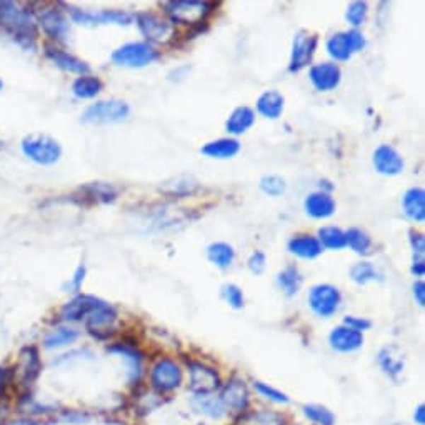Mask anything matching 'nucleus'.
Segmentation results:
<instances>
[{
    "label": "nucleus",
    "mask_w": 425,
    "mask_h": 425,
    "mask_svg": "<svg viewBox=\"0 0 425 425\" xmlns=\"http://www.w3.org/2000/svg\"><path fill=\"white\" fill-rule=\"evenodd\" d=\"M0 29L25 49H34L37 21L30 8L16 2H0Z\"/></svg>",
    "instance_id": "nucleus-1"
},
{
    "label": "nucleus",
    "mask_w": 425,
    "mask_h": 425,
    "mask_svg": "<svg viewBox=\"0 0 425 425\" xmlns=\"http://www.w3.org/2000/svg\"><path fill=\"white\" fill-rule=\"evenodd\" d=\"M22 153L39 165H54L62 157V146L45 134H30L22 139Z\"/></svg>",
    "instance_id": "nucleus-2"
},
{
    "label": "nucleus",
    "mask_w": 425,
    "mask_h": 425,
    "mask_svg": "<svg viewBox=\"0 0 425 425\" xmlns=\"http://www.w3.org/2000/svg\"><path fill=\"white\" fill-rule=\"evenodd\" d=\"M163 8L169 13L172 22L197 25L205 21L209 13H212L214 4L205 0H172L163 4Z\"/></svg>",
    "instance_id": "nucleus-3"
},
{
    "label": "nucleus",
    "mask_w": 425,
    "mask_h": 425,
    "mask_svg": "<svg viewBox=\"0 0 425 425\" xmlns=\"http://www.w3.org/2000/svg\"><path fill=\"white\" fill-rule=\"evenodd\" d=\"M130 114L127 102L119 99L100 100L88 105L82 112L81 120L83 124H117L124 122Z\"/></svg>",
    "instance_id": "nucleus-4"
},
{
    "label": "nucleus",
    "mask_w": 425,
    "mask_h": 425,
    "mask_svg": "<svg viewBox=\"0 0 425 425\" xmlns=\"http://www.w3.org/2000/svg\"><path fill=\"white\" fill-rule=\"evenodd\" d=\"M158 52L147 42H129L112 52V62L119 67L140 69L156 62Z\"/></svg>",
    "instance_id": "nucleus-5"
},
{
    "label": "nucleus",
    "mask_w": 425,
    "mask_h": 425,
    "mask_svg": "<svg viewBox=\"0 0 425 425\" xmlns=\"http://www.w3.org/2000/svg\"><path fill=\"white\" fill-rule=\"evenodd\" d=\"M42 371L39 350L35 347H23L18 354V362L11 371V380L21 389H29Z\"/></svg>",
    "instance_id": "nucleus-6"
},
{
    "label": "nucleus",
    "mask_w": 425,
    "mask_h": 425,
    "mask_svg": "<svg viewBox=\"0 0 425 425\" xmlns=\"http://www.w3.org/2000/svg\"><path fill=\"white\" fill-rule=\"evenodd\" d=\"M134 18L137 21L140 34L146 37L149 42H152V44H167V42L175 37L174 23L156 16V13H137Z\"/></svg>",
    "instance_id": "nucleus-7"
},
{
    "label": "nucleus",
    "mask_w": 425,
    "mask_h": 425,
    "mask_svg": "<svg viewBox=\"0 0 425 425\" xmlns=\"http://www.w3.org/2000/svg\"><path fill=\"white\" fill-rule=\"evenodd\" d=\"M67 12L70 13L76 23L86 27H95V25H109V23H115V25H130L134 21L132 13L125 11H82L77 7H67Z\"/></svg>",
    "instance_id": "nucleus-8"
},
{
    "label": "nucleus",
    "mask_w": 425,
    "mask_h": 425,
    "mask_svg": "<svg viewBox=\"0 0 425 425\" xmlns=\"http://www.w3.org/2000/svg\"><path fill=\"white\" fill-rule=\"evenodd\" d=\"M182 368L172 359H158L151 368V384L158 394L175 390L182 384Z\"/></svg>",
    "instance_id": "nucleus-9"
},
{
    "label": "nucleus",
    "mask_w": 425,
    "mask_h": 425,
    "mask_svg": "<svg viewBox=\"0 0 425 425\" xmlns=\"http://www.w3.org/2000/svg\"><path fill=\"white\" fill-rule=\"evenodd\" d=\"M340 301H342V296H340L339 289L329 286V284L315 286L309 293L310 309L317 315L325 317V319L327 317H332L339 310Z\"/></svg>",
    "instance_id": "nucleus-10"
},
{
    "label": "nucleus",
    "mask_w": 425,
    "mask_h": 425,
    "mask_svg": "<svg viewBox=\"0 0 425 425\" xmlns=\"http://www.w3.org/2000/svg\"><path fill=\"white\" fill-rule=\"evenodd\" d=\"M190 373V390L199 395H209L221 387V377L216 368L205 366L202 362H187Z\"/></svg>",
    "instance_id": "nucleus-11"
},
{
    "label": "nucleus",
    "mask_w": 425,
    "mask_h": 425,
    "mask_svg": "<svg viewBox=\"0 0 425 425\" xmlns=\"http://www.w3.org/2000/svg\"><path fill=\"white\" fill-rule=\"evenodd\" d=\"M37 22H39L42 30L45 32V35H49L52 40H67L70 34L69 18L65 17L64 11H60L59 7H45L37 16Z\"/></svg>",
    "instance_id": "nucleus-12"
},
{
    "label": "nucleus",
    "mask_w": 425,
    "mask_h": 425,
    "mask_svg": "<svg viewBox=\"0 0 425 425\" xmlns=\"http://www.w3.org/2000/svg\"><path fill=\"white\" fill-rule=\"evenodd\" d=\"M117 319V312L110 303H107L104 301H100L97 303V307L93 309L91 314L87 315L86 324H87V330L91 332L93 337H109L112 335V325Z\"/></svg>",
    "instance_id": "nucleus-13"
},
{
    "label": "nucleus",
    "mask_w": 425,
    "mask_h": 425,
    "mask_svg": "<svg viewBox=\"0 0 425 425\" xmlns=\"http://www.w3.org/2000/svg\"><path fill=\"white\" fill-rule=\"evenodd\" d=\"M317 49V35L307 34V32H297L296 39H293L292 45V55L291 64H289V70L291 72H298L303 67L310 64L312 57H314Z\"/></svg>",
    "instance_id": "nucleus-14"
},
{
    "label": "nucleus",
    "mask_w": 425,
    "mask_h": 425,
    "mask_svg": "<svg viewBox=\"0 0 425 425\" xmlns=\"http://www.w3.org/2000/svg\"><path fill=\"white\" fill-rule=\"evenodd\" d=\"M309 77L317 91L329 92L334 91V88L339 86L340 78H342V72H340V67L337 64L324 62L314 65V67L310 69Z\"/></svg>",
    "instance_id": "nucleus-15"
},
{
    "label": "nucleus",
    "mask_w": 425,
    "mask_h": 425,
    "mask_svg": "<svg viewBox=\"0 0 425 425\" xmlns=\"http://www.w3.org/2000/svg\"><path fill=\"white\" fill-rule=\"evenodd\" d=\"M373 167L382 175H399L404 170V158L390 146H380L373 152Z\"/></svg>",
    "instance_id": "nucleus-16"
},
{
    "label": "nucleus",
    "mask_w": 425,
    "mask_h": 425,
    "mask_svg": "<svg viewBox=\"0 0 425 425\" xmlns=\"http://www.w3.org/2000/svg\"><path fill=\"white\" fill-rule=\"evenodd\" d=\"M100 302V298L88 296V293H78L72 298V301L65 303L60 310V317L65 322H78L82 319H87V315L95 309L97 303Z\"/></svg>",
    "instance_id": "nucleus-17"
},
{
    "label": "nucleus",
    "mask_w": 425,
    "mask_h": 425,
    "mask_svg": "<svg viewBox=\"0 0 425 425\" xmlns=\"http://www.w3.org/2000/svg\"><path fill=\"white\" fill-rule=\"evenodd\" d=\"M45 55L47 59L52 62L55 67L65 70V72L70 74H77L78 77L81 76H87L91 72V67H88L87 62H83L82 59L76 57V55L65 52V50L55 49V47H47L45 49Z\"/></svg>",
    "instance_id": "nucleus-18"
},
{
    "label": "nucleus",
    "mask_w": 425,
    "mask_h": 425,
    "mask_svg": "<svg viewBox=\"0 0 425 425\" xmlns=\"http://www.w3.org/2000/svg\"><path fill=\"white\" fill-rule=\"evenodd\" d=\"M221 400L223 407L231 409L232 412H244L249 405V392L242 380L232 379L228 384H226L222 390Z\"/></svg>",
    "instance_id": "nucleus-19"
},
{
    "label": "nucleus",
    "mask_w": 425,
    "mask_h": 425,
    "mask_svg": "<svg viewBox=\"0 0 425 425\" xmlns=\"http://www.w3.org/2000/svg\"><path fill=\"white\" fill-rule=\"evenodd\" d=\"M330 345L339 352H354V350L361 349L363 344V337L361 332L349 329V327H337L329 335Z\"/></svg>",
    "instance_id": "nucleus-20"
},
{
    "label": "nucleus",
    "mask_w": 425,
    "mask_h": 425,
    "mask_svg": "<svg viewBox=\"0 0 425 425\" xmlns=\"http://www.w3.org/2000/svg\"><path fill=\"white\" fill-rule=\"evenodd\" d=\"M83 200L88 204H112L117 199V189L105 182H91L78 189Z\"/></svg>",
    "instance_id": "nucleus-21"
},
{
    "label": "nucleus",
    "mask_w": 425,
    "mask_h": 425,
    "mask_svg": "<svg viewBox=\"0 0 425 425\" xmlns=\"http://www.w3.org/2000/svg\"><path fill=\"white\" fill-rule=\"evenodd\" d=\"M303 205H305V212L314 219H327L335 212L334 199L324 190L307 195Z\"/></svg>",
    "instance_id": "nucleus-22"
},
{
    "label": "nucleus",
    "mask_w": 425,
    "mask_h": 425,
    "mask_svg": "<svg viewBox=\"0 0 425 425\" xmlns=\"http://www.w3.org/2000/svg\"><path fill=\"white\" fill-rule=\"evenodd\" d=\"M404 212L410 221L424 222L425 219V192L424 189H410L404 195Z\"/></svg>",
    "instance_id": "nucleus-23"
},
{
    "label": "nucleus",
    "mask_w": 425,
    "mask_h": 425,
    "mask_svg": "<svg viewBox=\"0 0 425 425\" xmlns=\"http://www.w3.org/2000/svg\"><path fill=\"white\" fill-rule=\"evenodd\" d=\"M289 250L301 259H315L322 254V245L312 235H296L289 242Z\"/></svg>",
    "instance_id": "nucleus-24"
},
{
    "label": "nucleus",
    "mask_w": 425,
    "mask_h": 425,
    "mask_svg": "<svg viewBox=\"0 0 425 425\" xmlns=\"http://www.w3.org/2000/svg\"><path fill=\"white\" fill-rule=\"evenodd\" d=\"M254 122H255L254 110H252L250 107L242 105V107H237V109L232 112L231 117H228L226 127L228 134L240 135V134H245L247 130L254 125Z\"/></svg>",
    "instance_id": "nucleus-25"
},
{
    "label": "nucleus",
    "mask_w": 425,
    "mask_h": 425,
    "mask_svg": "<svg viewBox=\"0 0 425 425\" xmlns=\"http://www.w3.org/2000/svg\"><path fill=\"white\" fill-rule=\"evenodd\" d=\"M240 151V144L235 139H219L205 144L202 153L210 158H231Z\"/></svg>",
    "instance_id": "nucleus-26"
},
{
    "label": "nucleus",
    "mask_w": 425,
    "mask_h": 425,
    "mask_svg": "<svg viewBox=\"0 0 425 425\" xmlns=\"http://www.w3.org/2000/svg\"><path fill=\"white\" fill-rule=\"evenodd\" d=\"M284 95L277 91H269L262 93L257 100V109L267 119H279L284 110Z\"/></svg>",
    "instance_id": "nucleus-27"
},
{
    "label": "nucleus",
    "mask_w": 425,
    "mask_h": 425,
    "mask_svg": "<svg viewBox=\"0 0 425 425\" xmlns=\"http://www.w3.org/2000/svg\"><path fill=\"white\" fill-rule=\"evenodd\" d=\"M102 88H104V83L100 78L91 76V74L77 77L72 83V92L77 99H93V97L99 95Z\"/></svg>",
    "instance_id": "nucleus-28"
},
{
    "label": "nucleus",
    "mask_w": 425,
    "mask_h": 425,
    "mask_svg": "<svg viewBox=\"0 0 425 425\" xmlns=\"http://www.w3.org/2000/svg\"><path fill=\"white\" fill-rule=\"evenodd\" d=\"M327 52H329L330 57L340 60V62L352 57L354 49L352 45H350L347 32H339V34H334L330 37V39L327 40Z\"/></svg>",
    "instance_id": "nucleus-29"
},
{
    "label": "nucleus",
    "mask_w": 425,
    "mask_h": 425,
    "mask_svg": "<svg viewBox=\"0 0 425 425\" xmlns=\"http://www.w3.org/2000/svg\"><path fill=\"white\" fill-rule=\"evenodd\" d=\"M78 339V330L72 327H57V329L50 330L44 339L45 349H60L65 345L74 344Z\"/></svg>",
    "instance_id": "nucleus-30"
},
{
    "label": "nucleus",
    "mask_w": 425,
    "mask_h": 425,
    "mask_svg": "<svg viewBox=\"0 0 425 425\" xmlns=\"http://www.w3.org/2000/svg\"><path fill=\"white\" fill-rule=\"evenodd\" d=\"M207 257L214 265H217L219 269L231 267L233 259H235V252H233L232 245L226 244V242H216L207 249Z\"/></svg>",
    "instance_id": "nucleus-31"
},
{
    "label": "nucleus",
    "mask_w": 425,
    "mask_h": 425,
    "mask_svg": "<svg viewBox=\"0 0 425 425\" xmlns=\"http://www.w3.org/2000/svg\"><path fill=\"white\" fill-rule=\"evenodd\" d=\"M277 284L287 296H296L302 286V275L296 265H289L277 275Z\"/></svg>",
    "instance_id": "nucleus-32"
},
{
    "label": "nucleus",
    "mask_w": 425,
    "mask_h": 425,
    "mask_svg": "<svg viewBox=\"0 0 425 425\" xmlns=\"http://www.w3.org/2000/svg\"><path fill=\"white\" fill-rule=\"evenodd\" d=\"M319 242L320 245L332 250H340L347 245V242H345V232L340 231L339 227H322L319 231Z\"/></svg>",
    "instance_id": "nucleus-33"
},
{
    "label": "nucleus",
    "mask_w": 425,
    "mask_h": 425,
    "mask_svg": "<svg viewBox=\"0 0 425 425\" xmlns=\"http://www.w3.org/2000/svg\"><path fill=\"white\" fill-rule=\"evenodd\" d=\"M345 242L357 254H368L372 247V239L361 228H350L349 232H345Z\"/></svg>",
    "instance_id": "nucleus-34"
},
{
    "label": "nucleus",
    "mask_w": 425,
    "mask_h": 425,
    "mask_svg": "<svg viewBox=\"0 0 425 425\" xmlns=\"http://www.w3.org/2000/svg\"><path fill=\"white\" fill-rule=\"evenodd\" d=\"M195 405H197L200 412L207 414L209 417L219 419L226 414V407H223L221 397H210V395H199L197 400H195Z\"/></svg>",
    "instance_id": "nucleus-35"
},
{
    "label": "nucleus",
    "mask_w": 425,
    "mask_h": 425,
    "mask_svg": "<svg viewBox=\"0 0 425 425\" xmlns=\"http://www.w3.org/2000/svg\"><path fill=\"white\" fill-rule=\"evenodd\" d=\"M350 277L357 284H367L372 280H380V274L371 262H359L350 269Z\"/></svg>",
    "instance_id": "nucleus-36"
},
{
    "label": "nucleus",
    "mask_w": 425,
    "mask_h": 425,
    "mask_svg": "<svg viewBox=\"0 0 425 425\" xmlns=\"http://www.w3.org/2000/svg\"><path fill=\"white\" fill-rule=\"evenodd\" d=\"M260 189H262L267 195L279 197V195H282L284 192H286L287 184H286V180L279 175H265V177H262V180H260Z\"/></svg>",
    "instance_id": "nucleus-37"
},
{
    "label": "nucleus",
    "mask_w": 425,
    "mask_h": 425,
    "mask_svg": "<svg viewBox=\"0 0 425 425\" xmlns=\"http://www.w3.org/2000/svg\"><path fill=\"white\" fill-rule=\"evenodd\" d=\"M303 412H305V415L312 422L320 425H334L335 419L332 412L327 410L325 407H320V405H307V407H303Z\"/></svg>",
    "instance_id": "nucleus-38"
},
{
    "label": "nucleus",
    "mask_w": 425,
    "mask_h": 425,
    "mask_svg": "<svg viewBox=\"0 0 425 425\" xmlns=\"http://www.w3.org/2000/svg\"><path fill=\"white\" fill-rule=\"evenodd\" d=\"M195 189V184L190 179H187V177H179V179H175L172 184L167 182L165 185L162 187L163 192L170 194V195H182V194H190Z\"/></svg>",
    "instance_id": "nucleus-39"
},
{
    "label": "nucleus",
    "mask_w": 425,
    "mask_h": 425,
    "mask_svg": "<svg viewBox=\"0 0 425 425\" xmlns=\"http://www.w3.org/2000/svg\"><path fill=\"white\" fill-rule=\"evenodd\" d=\"M367 2H352L347 8V21L354 27H361L367 17Z\"/></svg>",
    "instance_id": "nucleus-40"
},
{
    "label": "nucleus",
    "mask_w": 425,
    "mask_h": 425,
    "mask_svg": "<svg viewBox=\"0 0 425 425\" xmlns=\"http://www.w3.org/2000/svg\"><path fill=\"white\" fill-rule=\"evenodd\" d=\"M379 362H380L382 368H384V371L387 373H389V375H392V377L399 375V373L402 372V368H404L402 361H399V359L392 357V354L389 352V350H382L380 357H379Z\"/></svg>",
    "instance_id": "nucleus-41"
},
{
    "label": "nucleus",
    "mask_w": 425,
    "mask_h": 425,
    "mask_svg": "<svg viewBox=\"0 0 425 425\" xmlns=\"http://www.w3.org/2000/svg\"><path fill=\"white\" fill-rule=\"evenodd\" d=\"M247 424L249 425H284V419L280 417L279 414L264 410V412L252 414L249 420H247Z\"/></svg>",
    "instance_id": "nucleus-42"
},
{
    "label": "nucleus",
    "mask_w": 425,
    "mask_h": 425,
    "mask_svg": "<svg viewBox=\"0 0 425 425\" xmlns=\"http://www.w3.org/2000/svg\"><path fill=\"white\" fill-rule=\"evenodd\" d=\"M112 350H117L120 356L125 357V361L130 363L132 372L135 373L140 372V362H142V357H140L137 350H134L132 347H125V345H115V347H112Z\"/></svg>",
    "instance_id": "nucleus-43"
},
{
    "label": "nucleus",
    "mask_w": 425,
    "mask_h": 425,
    "mask_svg": "<svg viewBox=\"0 0 425 425\" xmlns=\"http://www.w3.org/2000/svg\"><path fill=\"white\" fill-rule=\"evenodd\" d=\"M223 297H226V301L231 303L233 309L244 307V296H242V291L237 286L228 284V286L223 287Z\"/></svg>",
    "instance_id": "nucleus-44"
},
{
    "label": "nucleus",
    "mask_w": 425,
    "mask_h": 425,
    "mask_svg": "<svg viewBox=\"0 0 425 425\" xmlns=\"http://www.w3.org/2000/svg\"><path fill=\"white\" fill-rule=\"evenodd\" d=\"M86 275H87V269L83 267V265H78V267L76 269V272H74L72 280H70L67 286H65L67 292H78V291H81L83 280H86Z\"/></svg>",
    "instance_id": "nucleus-45"
},
{
    "label": "nucleus",
    "mask_w": 425,
    "mask_h": 425,
    "mask_svg": "<svg viewBox=\"0 0 425 425\" xmlns=\"http://www.w3.org/2000/svg\"><path fill=\"white\" fill-rule=\"evenodd\" d=\"M255 389L259 390L262 395L267 397V399L275 400V402H287V400H289L287 397L282 394V392L275 390V389H272V387H269V385L262 384V382H257V384H255Z\"/></svg>",
    "instance_id": "nucleus-46"
},
{
    "label": "nucleus",
    "mask_w": 425,
    "mask_h": 425,
    "mask_svg": "<svg viewBox=\"0 0 425 425\" xmlns=\"http://www.w3.org/2000/svg\"><path fill=\"white\" fill-rule=\"evenodd\" d=\"M249 269L250 272H254L255 275L262 274L265 270V255L262 254V252H254V254L250 255L249 259Z\"/></svg>",
    "instance_id": "nucleus-47"
},
{
    "label": "nucleus",
    "mask_w": 425,
    "mask_h": 425,
    "mask_svg": "<svg viewBox=\"0 0 425 425\" xmlns=\"http://www.w3.org/2000/svg\"><path fill=\"white\" fill-rule=\"evenodd\" d=\"M410 245H412L415 259H422L424 250H425V239L422 233L419 232H410Z\"/></svg>",
    "instance_id": "nucleus-48"
},
{
    "label": "nucleus",
    "mask_w": 425,
    "mask_h": 425,
    "mask_svg": "<svg viewBox=\"0 0 425 425\" xmlns=\"http://www.w3.org/2000/svg\"><path fill=\"white\" fill-rule=\"evenodd\" d=\"M345 327L356 330V332H361V330H367L371 327V322L366 319H357V317H347L345 319Z\"/></svg>",
    "instance_id": "nucleus-49"
},
{
    "label": "nucleus",
    "mask_w": 425,
    "mask_h": 425,
    "mask_svg": "<svg viewBox=\"0 0 425 425\" xmlns=\"http://www.w3.org/2000/svg\"><path fill=\"white\" fill-rule=\"evenodd\" d=\"M349 40L350 45H352L354 52H359V50H362L363 47H366V39H363V35L359 30H349Z\"/></svg>",
    "instance_id": "nucleus-50"
},
{
    "label": "nucleus",
    "mask_w": 425,
    "mask_h": 425,
    "mask_svg": "<svg viewBox=\"0 0 425 425\" xmlns=\"http://www.w3.org/2000/svg\"><path fill=\"white\" fill-rule=\"evenodd\" d=\"M11 382V371L7 367H0V400L4 399V392H6V385Z\"/></svg>",
    "instance_id": "nucleus-51"
},
{
    "label": "nucleus",
    "mask_w": 425,
    "mask_h": 425,
    "mask_svg": "<svg viewBox=\"0 0 425 425\" xmlns=\"http://www.w3.org/2000/svg\"><path fill=\"white\" fill-rule=\"evenodd\" d=\"M414 297L415 301L419 302V305H424L425 303V284L422 280H419V282L414 284Z\"/></svg>",
    "instance_id": "nucleus-52"
},
{
    "label": "nucleus",
    "mask_w": 425,
    "mask_h": 425,
    "mask_svg": "<svg viewBox=\"0 0 425 425\" xmlns=\"http://www.w3.org/2000/svg\"><path fill=\"white\" fill-rule=\"evenodd\" d=\"M425 272V264L422 259H414V265H412V274L419 275V277H422Z\"/></svg>",
    "instance_id": "nucleus-53"
},
{
    "label": "nucleus",
    "mask_w": 425,
    "mask_h": 425,
    "mask_svg": "<svg viewBox=\"0 0 425 425\" xmlns=\"http://www.w3.org/2000/svg\"><path fill=\"white\" fill-rule=\"evenodd\" d=\"M415 422H417L419 425H424V424H425V410H424V405H419V409L415 410Z\"/></svg>",
    "instance_id": "nucleus-54"
},
{
    "label": "nucleus",
    "mask_w": 425,
    "mask_h": 425,
    "mask_svg": "<svg viewBox=\"0 0 425 425\" xmlns=\"http://www.w3.org/2000/svg\"><path fill=\"white\" fill-rule=\"evenodd\" d=\"M4 425H37V422L32 419H17L12 420V422H6Z\"/></svg>",
    "instance_id": "nucleus-55"
},
{
    "label": "nucleus",
    "mask_w": 425,
    "mask_h": 425,
    "mask_svg": "<svg viewBox=\"0 0 425 425\" xmlns=\"http://www.w3.org/2000/svg\"><path fill=\"white\" fill-rule=\"evenodd\" d=\"M4 88V82H2V78H0V91H2Z\"/></svg>",
    "instance_id": "nucleus-56"
}]
</instances>
